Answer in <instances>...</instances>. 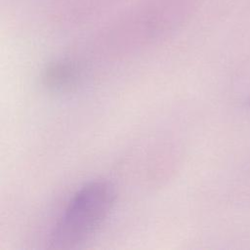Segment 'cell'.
Instances as JSON below:
<instances>
[{
    "label": "cell",
    "mask_w": 250,
    "mask_h": 250,
    "mask_svg": "<svg viewBox=\"0 0 250 250\" xmlns=\"http://www.w3.org/2000/svg\"><path fill=\"white\" fill-rule=\"evenodd\" d=\"M115 198L114 186L108 181L97 180L84 185L55 224L49 247L69 249L85 243L106 220Z\"/></svg>",
    "instance_id": "cell-1"
},
{
    "label": "cell",
    "mask_w": 250,
    "mask_h": 250,
    "mask_svg": "<svg viewBox=\"0 0 250 250\" xmlns=\"http://www.w3.org/2000/svg\"><path fill=\"white\" fill-rule=\"evenodd\" d=\"M82 76L80 65L71 60H58L50 62L43 70L44 86L54 92L70 91L77 86Z\"/></svg>",
    "instance_id": "cell-2"
}]
</instances>
